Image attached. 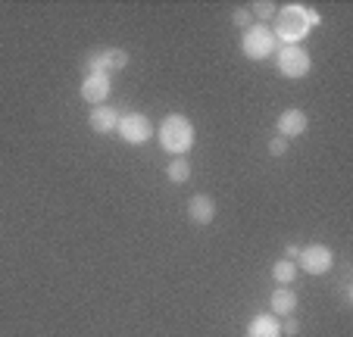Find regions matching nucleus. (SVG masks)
I'll list each match as a JSON object with an SVG mask.
<instances>
[{"label": "nucleus", "instance_id": "1", "mask_svg": "<svg viewBox=\"0 0 353 337\" xmlns=\"http://www.w3.org/2000/svg\"><path fill=\"white\" fill-rule=\"evenodd\" d=\"M279 25H275V41H285V44H300V41L307 38V32L313 25H319L322 16L316 10L303 7V3H285L279 7Z\"/></svg>", "mask_w": 353, "mask_h": 337}, {"label": "nucleus", "instance_id": "2", "mask_svg": "<svg viewBox=\"0 0 353 337\" xmlns=\"http://www.w3.org/2000/svg\"><path fill=\"white\" fill-rule=\"evenodd\" d=\"M157 138H160V147L166 153H172V156H185V153L194 147V125H191L188 116L172 112V116H166V119L160 122Z\"/></svg>", "mask_w": 353, "mask_h": 337}, {"label": "nucleus", "instance_id": "3", "mask_svg": "<svg viewBox=\"0 0 353 337\" xmlns=\"http://www.w3.org/2000/svg\"><path fill=\"white\" fill-rule=\"evenodd\" d=\"M275 47H279V41H275L272 28L263 25V22L250 25L244 34H241V50H244L247 60H266V57L275 53Z\"/></svg>", "mask_w": 353, "mask_h": 337}, {"label": "nucleus", "instance_id": "4", "mask_svg": "<svg viewBox=\"0 0 353 337\" xmlns=\"http://www.w3.org/2000/svg\"><path fill=\"white\" fill-rule=\"evenodd\" d=\"M128 63H132L128 50H122V47H103V50H94L88 57L85 69H88V75H113L119 69H125Z\"/></svg>", "mask_w": 353, "mask_h": 337}, {"label": "nucleus", "instance_id": "5", "mask_svg": "<svg viewBox=\"0 0 353 337\" xmlns=\"http://www.w3.org/2000/svg\"><path fill=\"white\" fill-rule=\"evenodd\" d=\"M116 134H119L125 144L141 147L154 138V122L147 119V116H141V112H122L119 125H116Z\"/></svg>", "mask_w": 353, "mask_h": 337}, {"label": "nucleus", "instance_id": "6", "mask_svg": "<svg viewBox=\"0 0 353 337\" xmlns=\"http://www.w3.org/2000/svg\"><path fill=\"white\" fill-rule=\"evenodd\" d=\"M310 69H313V60H310L307 47L285 44L279 50V72L285 79H303V75H310Z\"/></svg>", "mask_w": 353, "mask_h": 337}, {"label": "nucleus", "instance_id": "7", "mask_svg": "<svg viewBox=\"0 0 353 337\" xmlns=\"http://www.w3.org/2000/svg\"><path fill=\"white\" fill-rule=\"evenodd\" d=\"M334 265V253L328 250L325 244H310V247H300V256H297V269H303L307 275H325L328 269Z\"/></svg>", "mask_w": 353, "mask_h": 337}, {"label": "nucleus", "instance_id": "8", "mask_svg": "<svg viewBox=\"0 0 353 337\" xmlns=\"http://www.w3.org/2000/svg\"><path fill=\"white\" fill-rule=\"evenodd\" d=\"M110 91H113V85H110V75H85V81H81V100L91 106H103L110 97Z\"/></svg>", "mask_w": 353, "mask_h": 337}, {"label": "nucleus", "instance_id": "9", "mask_svg": "<svg viewBox=\"0 0 353 337\" xmlns=\"http://www.w3.org/2000/svg\"><path fill=\"white\" fill-rule=\"evenodd\" d=\"M119 110H113V106H94L91 112H88V125H91L94 134H110L116 132V125H119Z\"/></svg>", "mask_w": 353, "mask_h": 337}, {"label": "nucleus", "instance_id": "10", "mask_svg": "<svg viewBox=\"0 0 353 337\" xmlns=\"http://www.w3.org/2000/svg\"><path fill=\"white\" fill-rule=\"evenodd\" d=\"M310 128V119L307 112L297 110V106H291V110H285L279 116V138H297V134H303Z\"/></svg>", "mask_w": 353, "mask_h": 337}, {"label": "nucleus", "instance_id": "11", "mask_svg": "<svg viewBox=\"0 0 353 337\" xmlns=\"http://www.w3.org/2000/svg\"><path fill=\"white\" fill-rule=\"evenodd\" d=\"M188 216H191L194 225H210L216 218V203L210 194H194L188 200Z\"/></svg>", "mask_w": 353, "mask_h": 337}, {"label": "nucleus", "instance_id": "12", "mask_svg": "<svg viewBox=\"0 0 353 337\" xmlns=\"http://www.w3.org/2000/svg\"><path fill=\"white\" fill-rule=\"evenodd\" d=\"M247 337H281V322L272 312H263L247 325Z\"/></svg>", "mask_w": 353, "mask_h": 337}, {"label": "nucleus", "instance_id": "13", "mask_svg": "<svg viewBox=\"0 0 353 337\" xmlns=\"http://www.w3.org/2000/svg\"><path fill=\"white\" fill-rule=\"evenodd\" d=\"M269 309H272V316H291L294 309H297V294L291 291V287H275L272 297H269Z\"/></svg>", "mask_w": 353, "mask_h": 337}, {"label": "nucleus", "instance_id": "14", "mask_svg": "<svg viewBox=\"0 0 353 337\" xmlns=\"http://www.w3.org/2000/svg\"><path fill=\"white\" fill-rule=\"evenodd\" d=\"M166 178L172 181V185H185V181L191 178V163H188L185 156H175L172 163L166 165Z\"/></svg>", "mask_w": 353, "mask_h": 337}, {"label": "nucleus", "instance_id": "15", "mask_svg": "<svg viewBox=\"0 0 353 337\" xmlns=\"http://www.w3.org/2000/svg\"><path fill=\"white\" fill-rule=\"evenodd\" d=\"M272 278L279 281V285H291L294 278H297V263H291V259H279V263L272 265Z\"/></svg>", "mask_w": 353, "mask_h": 337}, {"label": "nucleus", "instance_id": "16", "mask_svg": "<svg viewBox=\"0 0 353 337\" xmlns=\"http://www.w3.org/2000/svg\"><path fill=\"white\" fill-rule=\"evenodd\" d=\"M232 22L241 28V32H247V28L254 25V13H250V10H234V13H232Z\"/></svg>", "mask_w": 353, "mask_h": 337}, {"label": "nucleus", "instance_id": "17", "mask_svg": "<svg viewBox=\"0 0 353 337\" xmlns=\"http://www.w3.org/2000/svg\"><path fill=\"white\" fill-rule=\"evenodd\" d=\"M254 13L260 16V19H269V16L279 13V7H275V3H269V0H263V3H254Z\"/></svg>", "mask_w": 353, "mask_h": 337}, {"label": "nucleus", "instance_id": "18", "mask_svg": "<svg viewBox=\"0 0 353 337\" xmlns=\"http://www.w3.org/2000/svg\"><path fill=\"white\" fill-rule=\"evenodd\" d=\"M269 153H272V156H285V153H288V141L275 134V138L269 141Z\"/></svg>", "mask_w": 353, "mask_h": 337}, {"label": "nucleus", "instance_id": "19", "mask_svg": "<svg viewBox=\"0 0 353 337\" xmlns=\"http://www.w3.org/2000/svg\"><path fill=\"white\" fill-rule=\"evenodd\" d=\"M281 334H300V322L294 316H285V322H281Z\"/></svg>", "mask_w": 353, "mask_h": 337}, {"label": "nucleus", "instance_id": "20", "mask_svg": "<svg viewBox=\"0 0 353 337\" xmlns=\"http://www.w3.org/2000/svg\"><path fill=\"white\" fill-rule=\"evenodd\" d=\"M297 256H300V247H297V244H288V247H285V259L297 263Z\"/></svg>", "mask_w": 353, "mask_h": 337}]
</instances>
